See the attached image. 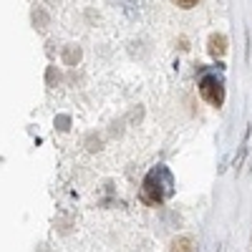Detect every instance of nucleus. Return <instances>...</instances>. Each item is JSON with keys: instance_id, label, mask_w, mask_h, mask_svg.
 Wrapping results in <instances>:
<instances>
[{"instance_id": "f257e3e1", "label": "nucleus", "mask_w": 252, "mask_h": 252, "mask_svg": "<svg viewBox=\"0 0 252 252\" xmlns=\"http://www.w3.org/2000/svg\"><path fill=\"white\" fill-rule=\"evenodd\" d=\"M174 192V177L166 166H154V169L146 174L144 187H141V197L149 204H161L164 199H169Z\"/></svg>"}, {"instance_id": "1a4fd4ad", "label": "nucleus", "mask_w": 252, "mask_h": 252, "mask_svg": "<svg viewBox=\"0 0 252 252\" xmlns=\"http://www.w3.org/2000/svg\"><path fill=\"white\" fill-rule=\"evenodd\" d=\"M53 81H58V73L53 68H48V83H53Z\"/></svg>"}, {"instance_id": "9d476101", "label": "nucleus", "mask_w": 252, "mask_h": 252, "mask_svg": "<svg viewBox=\"0 0 252 252\" xmlns=\"http://www.w3.org/2000/svg\"><path fill=\"white\" fill-rule=\"evenodd\" d=\"M48 3H58V0H48Z\"/></svg>"}, {"instance_id": "f03ea898", "label": "nucleus", "mask_w": 252, "mask_h": 252, "mask_svg": "<svg viewBox=\"0 0 252 252\" xmlns=\"http://www.w3.org/2000/svg\"><path fill=\"white\" fill-rule=\"evenodd\" d=\"M199 94L202 98H207L212 106H222L224 101V89H222V81L215 78V76H204L202 83H199Z\"/></svg>"}, {"instance_id": "6e6552de", "label": "nucleus", "mask_w": 252, "mask_h": 252, "mask_svg": "<svg viewBox=\"0 0 252 252\" xmlns=\"http://www.w3.org/2000/svg\"><path fill=\"white\" fill-rule=\"evenodd\" d=\"M58 129H61V131L68 129V116H58Z\"/></svg>"}, {"instance_id": "7ed1b4c3", "label": "nucleus", "mask_w": 252, "mask_h": 252, "mask_svg": "<svg viewBox=\"0 0 252 252\" xmlns=\"http://www.w3.org/2000/svg\"><path fill=\"white\" fill-rule=\"evenodd\" d=\"M169 252H197V240L192 235H182L172 242Z\"/></svg>"}, {"instance_id": "423d86ee", "label": "nucleus", "mask_w": 252, "mask_h": 252, "mask_svg": "<svg viewBox=\"0 0 252 252\" xmlns=\"http://www.w3.org/2000/svg\"><path fill=\"white\" fill-rule=\"evenodd\" d=\"M33 23H35V28H40V31H43V28L48 26V15H46V10L35 8V10H33Z\"/></svg>"}, {"instance_id": "20e7f679", "label": "nucleus", "mask_w": 252, "mask_h": 252, "mask_svg": "<svg viewBox=\"0 0 252 252\" xmlns=\"http://www.w3.org/2000/svg\"><path fill=\"white\" fill-rule=\"evenodd\" d=\"M224 51H227V38L224 35H212L209 38V56L220 58V56H224Z\"/></svg>"}, {"instance_id": "39448f33", "label": "nucleus", "mask_w": 252, "mask_h": 252, "mask_svg": "<svg viewBox=\"0 0 252 252\" xmlns=\"http://www.w3.org/2000/svg\"><path fill=\"white\" fill-rule=\"evenodd\" d=\"M78 61H81V48L78 46H66V51H63V63H66V66H76Z\"/></svg>"}, {"instance_id": "0eeeda50", "label": "nucleus", "mask_w": 252, "mask_h": 252, "mask_svg": "<svg viewBox=\"0 0 252 252\" xmlns=\"http://www.w3.org/2000/svg\"><path fill=\"white\" fill-rule=\"evenodd\" d=\"M174 5H179V8H194L197 5V0H172Z\"/></svg>"}]
</instances>
